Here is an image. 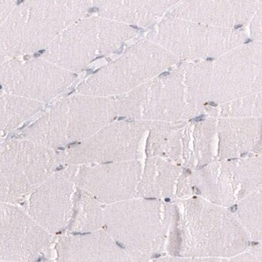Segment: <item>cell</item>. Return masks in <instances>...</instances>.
I'll use <instances>...</instances> for the list:
<instances>
[{
    "instance_id": "1",
    "label": "cell",
    "mask_w": 262,
    "mask_h": 262,
    "mask_svg": "<svg viewBox=\"0 0 262 262\" xmlns=\"http://www.w3.org/2000/svg\"><path fill=\"white\" fill-rule=\"evenodd\" d=\"M251 239L236 215L199 196L173 203L166 252L170 256L229 259Z\"/></svg>"
},
{
    "instance_id": "2",
    "label": "cell",
    "mask_w": 262,
    "mask_h": 262,
    "mask_svg": "<svg viewBox=\"0 0 262 262\" xmlns=\"http://www.w3.org/2000/svg\"><path fill=\"white\" fill-rule=\"evenodd\" d=\"M173 203L137 198L104 206L103 228L134 262L166 252Z\"/></svg>"
},
{
    "instance_id": "3",
    "label": "cell",
    "mask_w": 262,
    "mask_h": 262,
    "mask_svg": "<svg viewBox=\"0 0 262 262\" xmlns=\"http://www.w3.org/2000/svg\"><path fill=\"white\" fill-rule=\"evenodd\" d=\"M53 164L50 151L29 141L0 145V203L25 200L47 180Z\"/></svg>"
},
{
    "instance_id": "4",
    "label": "cell",
    "mask_w": 262,
    "mask_h": 262,
    "mask_svg": "<svg viewBox=\"0 0 262 262\" xmlns=\"http://www.w3.org/2000/svg\"><path fill=\"white\" fill-rule=\"evenodd\" d=\"M51 234L15 204L0 203V260L36 262L47 254Z\"/></svg>"
},
{
    "instance_id": "5",
    "label": "cell",
    "mask_w": 262,
    "mask_h": 262,
    "mask_svg": "<svg viewBox=\"0 0 262 262\" xmlns=\"http://www.w3.org/2000/svg\"><path fill=\"white\" fill-rule=\"evenodd\" d=\"M74 194L71 181L62 175L53 176L31 194L28 213L49 233H58L67 230Z\"/></svg>"
},
{
    "instance_id": "6",
    "label": "cell",
    "mask_w": 262,
    "mask_h": 262,
    "mask_svg": "<svg viewBox=\"0 0 262 262\" xmlns=\"http://www.w3.org/2000/svg\"><path fill=\"white\" fill-rule=\"evenodd\" d=\"M57 256V262H134L103 229L62 236Z\"/></svg>"
},
{
    "instance_id": "7",
    "label": "cell",
    "mask_w": 262,
    "mask_h": 262,
    "mask_svg": "<svg viewBox=\"0 0 262 262\" xmlns=\"http://www.w3.org/2000/svg\"><path fill=\"white\" fill-rule=\"evenodd\" d=\"M77 184L82 191L105 206L138 198L137 176L130 169L83 173Z\"/></svg>"
},
{
    "instance_id": "8",
    "label": "cell",
    "mask_w": 262,
    "mask_h": 262,
    "mask_svg": "<svg viewBox=\"0 0 262 262\" xmlns=\"http://www.w3.org/2000/svg\"><path fill=\"white\" fill-rule=\"evenodd\" d=\"M102 205L82 190L76 192L67 228L69 233H88L102 229L104 208V206Z\"/></svg>"
},
{
    "instance_id": "9",
    "label": "cell",
    "mask_w": 262,
    "mask_h": 262,
    "mask_svg": "<svg viewBox=\"0 0 262 262\" xmlns=\"http://www.w3.org/2000/svg\"><path fill=\"white\" fill-rule=\"evenodd\" d=\"M261 192L256 190L234 206L236 207L234 214L253 242L261 241Z\"/></svg>"
},
{
    "instance_id": "10",
    "label": "cell",
    "mask_w": 262,
    "mask_h": 262,
    "mask_svg": "<svg viewBox=\"0 0 262 262\" xmlns=\"http://www.w3.org/2000/svg\"><path fill=\"white\" fill-rule=\"evenodd\" d=\"M228 262H261V245L249 246L243 253L228 259Z\"/></svg>"
},
{
    "instance_id": "11",
    "label": "cell",
    "mask_w": 262,
    "mask_h": 262,
    "mask_svg": "<svg viewBox=\"0 0 262 262\" xmlns=\"http://www.w3.org/2000/svg\"><path fill=\"white\" fill-rule=\"evenodd\" d=\"M148 262H228V259L186 257V256H164L152 259Z\"/></svg>"
},
{
    "instance_id": "12",
    "label": "cell",
    "mask_w": 262,
    "mask_h": 262,
    "mask_svg": "<svg viewBox=\"0 0 262 262\" xmlns=\"http://www.w3.org/2000/svg\"><path fill=\"white\" fill-rule=\"evenodd\" d=\"M191 120L194 122H203L205 120V116H204V115H201V116H197V117H195V118Z\"/></svg>"
},
{
    "instance_id": "13",
    "label": "cell",
    "mask_w": 262,
    "mask_h": 262,
    "mask_svg": "<svg viewBox=\"0 0 262 262\" xmlns=\"http://www.w3.org/2000/svg\"><path fill=\"white\" fill-rule=\"evenodd\" d=\"M207 105H210L211 106H215L216 107L217 103H214V102H209V103H204V106H207Z\"/></svg>"
},
{
    "instance_id": "14",
    "label": "cell",
    "mask_w": 262,
    "mask_h": 262,
    "mask_svg": "<svg viewBox=\"0 0 262 262\" xmlns=\"http://www.w3.org/2000/svg\"><path fill=\"white\" fill-rule=\"evenodd\" d=\"M4 125H5V122H4V120H0V130L2 129Z\"/></svg>"
},
{
    "instance_id": "15",
    "label": "cell",
    "mask_w": 262,
    "mask_h": 262,
    "mask_svg": "<svg viewBox=\"0 0 262 262\" xmlns=\"http://www.w3.org/2000/svg\"><path fill=\"white\" fill-rule=\"evenodd\" d=\"M242 27H243V25H236V26L234 27V29H241V28H242Z\"/></svg>"
},
{
    "instance_id": "16",
    "label": "cell",
    "mask_w": 262,
    "mask_h": 262,
    "mask_svg": "<svg viewBox=\"0 0 262 262\" xmlns=\"http://www.w3.org/2000/svg\"><path fill=\"white\" fill-rule=\"evenodd\" d=\"M253 41V40L252 39H247V40H245V44H249V43H250V42Z\"/></svg>"
},
{
    "instance_id": "17",
    "label": "cell",
    "mask_w": 262,
    "mask_h": 262,
    "mask_svg": "<svg viewBox=\"0 0 262 262\" xmlns=\"http://www.w3.org/2000/svg\"><path fill=\"white\" fill-rule=\"evenodd\" d=\"M169 72H164L162 74H161V76H166V75H169Z\"/></svg>"
},
{
    "instance_id": "18",
    "label": "cell",
    "mask_w": 262,
    "mask_h": 262,
    "mask_svg": "<svg viewBox=\"0 0 262 262\" xmlns=\"http://www.w3.org/2000/svg\"><path fill=\"white\" fill-rule=\"evenodd\" d=\"M214 61V58H212V57H207V61Z\"/></svg>"
},
{
    "instance_id": "19",
    "label": "cell",
    "mask_w": 262,
    "mask_h": 262,
    "mask_svg": "<svg viewBox=\"0 0 262 262\" xmlns=\"http://www.w3.org/2000/svg\"><path fill=\"white\" fill-rule=\"evenodd\" d=\"M0 262H12V261H3V260H0Z\"/></svg>"
}]
</instances>
